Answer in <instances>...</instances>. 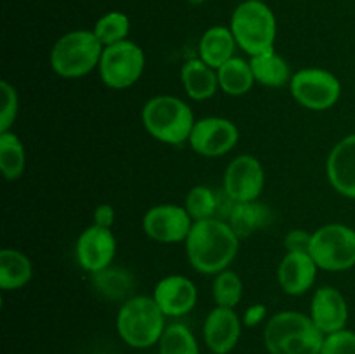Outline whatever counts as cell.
Here are the masks:
<instances>
[{
	"instance_id": "6da1fadb",
	"label": "cell",
	"mask_w": 355,
	"mask_h": 354,
	"mask_svg": "<svg viewBox=\"0 0 355 354\" xmlns=\"http://www.w3.org/2000/svg\"><path fill=\"white\" fill-rule=\"evenodd\" d=\"M239 238L220 219L196 221L186 239L189 264L203 274H218L236 259Z\"/></svg>"
},
{
	"instance_id": "7a4b0ae2",
	"label": "cell",
	"mask_w": 355,
	"mask_h": 354,
	"mask_svg": "<svg viewBox=\"0 0 355 354\" xmlns=\"http://www.w3.org/2000/svg\"><path fill=\"white\" fill-rule=\"evenodd\" d=\"M324 337L311 316L298 311L277 312L263 328L269 354H321Z\"/></svg>"
},
{
	"instance_id": "3957f363",
	"label": "cell",
	"mask_w": 355,
	"mask_h": 354,
	"mask_svg": "<svg viewBox=\"0 0 355 354\" xmlns=\"http://www.w3.org/2000/svg\"><path fill=\"white\" fill-rule=\"evenodd\" d=\"M165 318L156 301L148 295L130 297L123 302L116 316L120 339L135 349H148L159 342L165 332Z\"/></svg>"
},
{
	"instance_id": "277c9868",
	"label": "cell",
	"mask_w": 355,
	"mask_h": 354,
	"mask_svg": "<svg viewBox=\"0 0 355 354\" xmlns=\"http://www.w3.org/2000/svg\"><path fill=\"white\" fill-rule=\"evenodd\" d=\"M142 124L149 135L165 144L179 146L189 141L194 113L182 99L175 96L151 97L142 108Z\"/></svg>"
},
{
	"instance_id": "5b68a950",
	"label": "cell",
	"mask_w": 355,
	"mask_h": 354,
	"mask_svg": "<svg viewBox=\"0 0 355 354\" xmlns=\"http://www.w3.org/2000/svg\"><path fill=\"white\" fill-rule=\"evenodd\" d=\"M231 31L236 44L252 56L274 51L277 24L274 12L260 0H246L239 3L231 17Z\"/></svg>"
},
{
	"instance_id": "8992f818",
	"label": "cell",
	"mask_w": 355,
	"mask_h": 354,
	"mask_svg": "<svg viewBox=\"0 0 355 354\" xmlns=\"http://www.w3.org/2000/svg\"><path fill=\"white\" fill-rule=\"evenodd\" d=\"M104 45L94 31L75 30L62 35L51 51V68L62 78H80L99 68Z\"/></svg>"
},
{
	"instance_id": "52a82bcc",
	"label": "cell",
	"mask_w": 355,
	"mask_h": 354,
	"mask_svg": "<svg viewBox=\"0 0 355 354\" xmlns=\"http://www.w3.org/2000/svg\"><path fill=\"white\" fill-rule=\"evenodd\" d=\"M309 253L319 269H350L355 266V231L345 224L322 226L312 233Z\"/></svg>"
},
{
	"instance_id": "ba28073f",
	"label": "cell",
	"mask_w": 355,
	"mask_h": 354,
	"mask_svg": "<svg viewBox=\"0 0 355 354\" xmlns=\"http://www.w3.org/2000/svg\"><path fill=\"white\" fill-rule=\"evenodd\" d=\"M146 58L142 49L130 40L104 47L99 61V73L103 82L111 89H128L144 73Z\"/></svg>"
},
{
	"instance_id": "9c48e42d",
	"label": "cell",
	"mask_w": 355,
	"mask_h": 354,
	"mask_svg": "<svg viewBox=\"0 0 355 354\" xmlns=\"http://www.w3.org/2000/svg\"><path fill=\"white\" fill-rule=\"evenodd\" d=\"M291 94L302 106L312 111H324L335 106L342 94L340 80L328 69L305 68L291 76Z\"/></svg>"
},
{
	"instance_id": "30bf717a",
	"label": "cell",
	"mask_w": 355,
	"mask_h": 354,
	"mask_svg": "<svg viewBox=\"0 0 355 354\" xmlns=\"http://www.w3.org/2000/svg\"><path fill=\"white\" fill-rule=\"evenodd\" d=\"M193 224L194 221L186 207L173 203L156 205L149 208L142 219V228L146 235L159 243L186 242Z\"/></svg>"
},
{
	"instance_id": "8fae6325",
	"label": "cell",
	"mask_w": 355,
	"mask_h": 354,
	"mask_svg": "<svg viewBox=\"0 0 355 354\" xmlns=\"http://www.w3.org/2000/svg\"><path fill=\"white\" fill-rule=\"evenodd\" d=\"M239 130L231 120L222 117H207L196 120L191 132L189 144L198 155L222 156L238 144Z\"/></svg>"
},
{
	"instance_id": "7c38bea8",
	"label": "cell",
	"mask_w": 355,
	"mask_h": 354,
	"mask_svg": "<svg viewBox=\"0 0 355 354\" xmlns=\"http://www.w3.org/2000/svg\"><path fill=\"white\" fill-rule=\"evenodd\" d=\"M266 184L263 167L255 156H236L224 176V189L234 201L259 200Z\"/></svg>"
},
{
	"instance_id": "4fadbf2b",
	"label": "cell",
	"mask_w": 355,
	"mask_h": 354,
	"mask_svg": "<svg viewBox=\"0 0 355 354\" xmlns=\"http://www.w3.org/2000/svg\"><path fill=\"white\" fill-rule=\"evenodd\" d=\"M75 253L80 267L94 274L111 266L116 255V238L110 228L92 224L76 239Z\"/></svg>"
},
{
	"instance_id": "5bb4252c",
	"label": "cell",
	"mask_w": 355,
	"mask_h": 354,
	"mask_svg": "<svg viewBox=\"0 0 355 354\" xmlns=\"http://www.w3.org/2000/svg\"><path fill=\"white\" fill-rule=\"evenodd\" d=\"M203 337L211 353L229 354L241 337V319L234 309L217 305L205 319Z\"/></svg>"
},
{
	"instance_id": "9a60e30c",
	"label": "cell",
	"mask_w": 355,
	"mask_h": 354,
	"mask_svg": "<svg viewBox=\"0 0 355 354\" xmlns=\"http://www.w3.org/2000/svg\"><path fill=\"white\" fill-rule=\"evenodd\" d=\"M153 298L165 316H184L196 305V285L186 276L170 274L158 281Z\"/></svg>"
},
{
	"instance_id": "2e32d148",
	"label": "cell",
	"mask_w": 355,
	"mask_h": 354,
	"mask_svg": "<svg viewBox=\"0 0 355 354\" xmlns=\"http://www.w3.org/2000/svg\"><path fill=\"white\" fill-rule=\"evenodd\" d=\"M311 318L324 335L345 328L349 321V305L342 292L333 287L318 288L312 297Z\"/></svg>"
},
{
	"instance_id": "e0dca14e",
	"label": "cell",
	"mask_w": 355,
	"mask_h": 354,
	"mask_svg": "<svg viewBox=\"0 0 355 354\" xmlns=\"http://www.w3.org/2000/svg\"><path fill=\"white\" fill-rule=\"evenodd\" d=\"M329 184L340 194L355 200V134L343 137L331 149L326 162Z\"/></svg>"
},
{
	"instance_id": "ac0fdd59",
	"label": "cell",
	"mask_w": 355,
	"mask_h": 354,
	"mask_svg": "<svg viewBox=\"0 0 355 354\" xmlns=\"http://www.w3.org/2000/svg\"><path fill=\"white\" fill-rule=\"evenodd\" d=\"M318 269V264L309 252H286L277 267V281L284 294L302 295L312 288Z\"/></svg>"
},
{
	"instance_id": "d6986e66",
	"label": "cell",
	"mask_w": 355,
	"mask_h": 354,
	"mask_svg": "<svg viewBox=\"0 0 355 354\" xmlns=\"http://www.w3.org/2000/svg\"><path fill=\"white\" fill-rule=\"evenodd\" d=\"M180 80L187 96L194 101L210 99L218 89L217 69L208 66L203 59H189L184 62Z\"/></svg>"
},
{
	"instance_id": "ffe728a7",
	"label": "cell",
	"mask_w": 355,
	"mask_h": 354,
	"mask_svg": "<svg viewBox=\"0 0 355 354\" xmlns=\"http://www.w3.org/2000/svg\"><path fill=\"white\" fill-rule=\"evenodd\" d=\"M236 38L231 28L211 26L203 33L200 40V59L208 66L218 69L222 65L234 58Z\"/></svg>"
},
{
	"instance_id": "44dd1931",
	"label": "cell",
	"mask_w": 355,
	"mask_h": 354,
	"mask_svg": "<svg viewBox=\"0 0 355 354\" xmlns=\"http://www.w3.org/2000/svg\"><path fill=\"white\" fill-rule=\"evenodd\" d=\"M272 219L269 207L260 203L259 200L253 201H236L231 215L227 219V224L236 233L239 239L248 238L259 229L266 228Z\"/></svg>"
},
{
	"instance_id": "7402d4cb",
	"label": "cell",
	"mask_w": 355,
	"mask_h": 354,
	"mask_svg": "<svg viewBox=\"0 0 355 354\" xmlns=\"http://www.w3.org/2000/svg\"><path fill=\"white\" fill-rule=\"evenodd\" d=\"M33 276L31 260L23 252L3 248L0 252V288L12 292L23 288Z\"/></svg>"
},
{
	"instance_id": "603a6c76",
	"label": "cell",
	"mask_w": 355,
	"mask_h": 354,
	"mask_svg": "<svg viewBox=\"0 0 355 354\" xmlns=\"http://www.w3.org/2000/svg\"><path fill=\"white\" fill-rule=\"evenodd\" d=\"M92 287L97 294L110 301H128L134 292L135 280L130 271L123 267L110 266L92 274Z\"/></svg>"
},
{
	"instance_id": "cb8c5ba5",
	"label": "cell",
	"mask_w": 355,
	"mask_h": 354,
	"mask_svg": "<svg viewBox=\"0 0 355 354\" xmlns=\"http://www.w3.org/2000/svg\"><path fill=\"white\" fill-rule=\"evenodd\" d=\"M250 66L253 69L255 82L266 87H283L291 82L290 66L276 51L252 56Z\"/></svg>"
},
{
	"instance_id": "d4e9b609",
	"label": "cell",
	"mask_w": 355,
	"mask_h": 354,
	"mask_svg": "<svg viewBox=\"0 0 355 354\" xmlns=\"http://www.w3.org/2000/svg\"><path fill=\"white\" fill-rule=\"evenodd\" d=\"M218 87L229 96H243L255 83L253 69L248 61L234 56L217 69Z\"/></svg>"
},
{
	"instance_id": "484cf974",
	"label": "cell",
	"mask_w": 355,
	"mask_h": 354,
	"mask_svg": "<svg viewBox=\"0 0 355 354\" xmlns=\"http://www.w3.org/2000/svg\"><path fill=\"white\" fill-rule=\"evenodd\" d=\"M26 167V151L14 132H0V169L7 180H16L23 176Z\"/></svg>"
},
{
	"instance_id": "4316f807",
	"label": "cell",
	"mask_w": 355,
	"mask_h": 354,
	"mask_svg": "<svg viewBox=\"0 0 355 354\" xmlns=\"http://www.w3.org/2000/svg\"><path fill=\"white\" fill-rule=\"evenodd\" d=\"M158 344L159 354H200L193 332L180 323L166 326Z\"/></svg>"
},
{
	"instance_id": "83f0119b",
	"label": "cell",
	"mask_w": 355,
	"mask_h": 354,
	"mask_svg": "<svg viewBox=\"0 0 355 354\" xmlns=\"http://www.w3.org/2000/svg\"><path fill=\"white\" fill-rule=\"evenodd\" d=\"M92 31L99 38L101 44L107 47V45L127 40L128 31H130V19H128L127 14L113 10V12L104 14L101 19H97Z\"/></svg>"
},
{
	"instance_id": "f1b7e54d",
	"label": "cell",
	"mask_w": 355,
	"mask_h": 354,
	"mask_svg": "<svg viewBox=\"0 0 355 354\" xmlns=\"http://www.w3.org/2000/svg\"><path fill=\"white\" fill-rule=\"evenodd\" d=\"M214 298L220 307L234 309L243 298V281L239 274L229 269L218 273L214 281Z\"/></svg>"
},
{
	"instance_id": "f546056e",
	"label": "cell",
	"mask_w": 355,
	"mask_h": 354,
	"mask_svg": "<svg viewBox=\"0 0 355 354\" xmlns=\"http://www.w3.org/2000/svg\"><path fill=\"white\" fill-rule=\"evenodd\" d=\"M186 210L194 222L217 219V193L208 186H194L186 196Z\"/></svg>"
},
{
	"instance_id": "4dcf8cb0",
	"label": "cell",
	"mask_w": 355,
	"mask_h": 354,
	"mask_svg": "<svg viewBox=\"0 0 355 354\" xmlns=\"http://www.w3.org/2000/svg\"><path fill=\"white\" fill-rule=\"evenodd\" d=\"M0 90H2V108H0V132H9L10 127L14 125L17 117V110H19V99H17V92L7 80H2L0 83Z\"/></svg>"
},
{
	"instance_id": "1f68e13d",
	"label": "cell",
	"mask_w": 355,
	"mask_h": 354,
	"mask_svg": "<svg viewBox=\"0 0 355 354\" xmlns=\"http://www.w3.org/2000/svg\"><path fill=\"white\" fill-rule=\"evenodd\" d=\"M321 354H355V332L343 328L326 335Z\"/></svg>"
},
{
	"instance_id": "d6a6232c",
	"label": "cell",
	"mask_w": 355,
	"mask_h": 354,
	"mask_svg": "<svg viewBox=\"0 0 355 354\" xmlns=\"http://www.w3.org/2000/svg\"><path fill=\"white\" fill-rule=\"evenodd\" d=\"M312 242V233L304 231V229H291L284 236V246L286 252H309Z\"/></svg>"
},
{
	"instance_id": "836d02e7",
	"label": "cell",
	"mask_w": 355,
	"mask_h": 354,
	"mask_svg": "<svg viewBox=\"0 0 355 354\" xmlns=\"http://www.w3.org/2000/svg\"><path fill=\"white\" fill-rule=\"evenodd\" d=\"M114 222V208L111 205H99L94 210V224L101 228H110Z\"/></svg>"
},
{
	"instance_id": "e575fe53",
	"label": "cell",
	"mask_w": 355,
	"mask_h": 354,
	"mask_svg": "<svg viewBox=\"0 0 355 354\" xmlns=\"http://www.w3.org/2000/svg\"><path fill=\"white\" fill-rule=\"evenodd\" d=\"M267 314V307L263 304H253L246 309L245 318H243V323L246 326H259L260 323L266 319Z\"/></svg>"
},
{
	"instance_id": "d590c367",
	"label": "cell",
	"mask_w": 355,
	"mask_h": 354,
	"mask_svg": "<svg viewBox=\"0 0 355 354\" xmlns=\"http://www.w3.org/2000/svg\"><path fill=\"white\" fill-rule=\"evenodd\" d=\"M191 3H193V6H200V3H203L205 0H189Z\"/></svg>"
}]
</instances>
